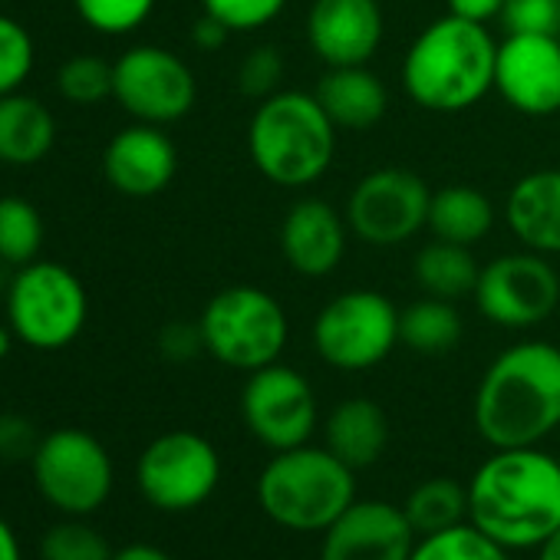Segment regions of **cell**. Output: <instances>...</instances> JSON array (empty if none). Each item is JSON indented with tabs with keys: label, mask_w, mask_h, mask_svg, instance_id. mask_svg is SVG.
Returning a JSON list of instances; mask_svg holds the SVG:
<instances>
[{
	"label": "cell",
	"mask_w": 560,
	"mask_h": 560,
	"mask_svg": "<svg viewBox=\"0 0 560 560\" xmlns=\"http://www.w3.org/2000/svg\"><path fill=\"white\" fill-rule=\"evenodd\" d=\"M468 521L508 550L540 547L560 527V462L537 445L494 448L468 481Z\"/></svg>",
	"instance_id": "cell-1"
},
{
	"label": "cell",
	"mask_w": 560,
	"mask_h": 560,
	"mask_svg": "<svg viewBox=\"0 0 560 560\" xmlns=\"http://www.w3.org/2000/svg\"><path fill=\"white\" fill-rule=\"evenodd\" d=\"M560 425V347L521 340L501 350L475 389V429L491 448L540 445Z\"/></svg>",
	"instance_id": "cell-2"
},
{
	"label": "cell",
	"mask_w": 560,
	"mask_h": 560,
	"mask_svg": "<svg viewBox=\"0 0 560 560\" xmlns=\"http://www.w3.org/2000/svg\"><path fill=\"white\" fill-rule=\"evenodd\" d=\"M494 60L498 40L488 24L445 14L409 44L402 57V90L425 113H468L494 90Z\"/></svg>",
	"instance_id": "cell-3"
},
{
	"label": "cell",
	"mask_w": 560,
	"mask_h": 560,
	"mask_svg": "<svg viewBox=\"0 0 560 560\" xmlns=\"http://www.w3.org/2000/svg\"><path fill=\"white\" fill-rule=\"evenodd\" d=\"M337 132L314 93L280 90L257 103L247 122V155L270 185L307 188L330 172Z\"/></svg>",
	"instance_id": "cell-4"
},
{
	"label": "cell",
	"mask_w": 560,
	"mask_h": 560,
	"mask_svg": "<svg viewBox=\"0 0 560 560\" xmlns=\"http://www.w3.org/2000/svg\"><path fill=\"white\" fill-rule=\"evenodd\" d=\"M254 498L267 521L294 534H324L357 501V471L327 445L273 452L260 468Z\"/></svg>",
	"instance_id": "cell-5"
},
{
	"label": "cell",
	"mask_w": 560,
	"mask_h": 560,
	"mask_svg": "<svg viewBox=\"0 0 560 560\" xmlns=\"http://www.w3.org/2000/svg\"><path fill=\"white\" fill-rule=\"evenodd\" d=\"M198 327L205 353L237 373H254L277 363L291 337L280 301L254 284H231L218 291L205 304Z\"/></svg>",
	"instance_id": "cell-6"
},
{
	"label": "cell",
	"mask_w": 560,
	"mask_h": 560,
	"mask_svg": "<svg viewBox=\"0 0 560 560\" xmlns=\"http://www.w3.org/2000/svg\"><path fill=\"white\" fill-rule=\"evenodd\" d=\"M90 298L83 280L57 260L18 267L8 291V324L18 340L40 353L67 350L86 327Z\"/></svg>",
	"instance_id": "cell-7"
},
{
	"label": "cell",
	"mask_w": 560,
	"mask_h": 560,
	"mask_svg": "<svg viewBox=\"0 0 560 560\" xmlns=\"http://www.w3.org/2000/svg\"><path fill=\"white\" fill-rule=\"evenodd\" d=\"M311 340L327 366L366 373L399 347V307L380 291L353 288L320 307Z\"/></svg>",
	"instance_id": "cell-8"
},
{
	"label": "cell",
	"mask_w": 560,
	"mask_h": 560,
	"mask_svg": "<svg viewBox=\"0 0 560 560\" xmlns=\"http://www.w3.org/2000/svg\"><path fill=\"white\" fill-rule=\"evenodd\" d=\"M40 498L67 517L100 511L116 485L109 448L86 429H54L40 439L31 458Z\"/></svg>",
	"instance_id": "cell-9"
},
{
	"label": "cell",
	"mask_w": 560,
	"mask_h": 560,
	"mask_svg": "<svg viewBox=\"0 0 560 560\" xmlns=\"http://www.w3.org/2000/svg\"><path fill=\"white\" fill-rule=\"evenodd\" d=\"M136 485L159 511H195L221 485V455L198 432H162L142 448L136 462Z\"/></svg>",
	"instance_id": "cell-10"
},
{
	"label": "cell",
	"mask_w": 560,
	"mask_h": 560,
	"mask_svg": "<svg viewBox=\"0 0 560 560\" xmlns=\"http://www.w3.org/2000/svg\"><path fill=\"white\" fill-rule=\"evenodd\" d=\"M475 304L481 317L501 330L540 327L560 304V273L547 254L527 247L498 254L481 264Z\"/></svg>",
	"instance_id": "cell-11"
},
{
	"label": "cell",
	"mask_w": 560,
	"mask_h": 560,
	"mask_svg": "<svg viewBox=\"0 0 560 560\" xmlns=\"http://www.w3.org/2000/svg\"><path fill=\"white\" fill-rule=\"evenodd\" d=\"M241 419L247 432L270 452L307 445L320 422L317 393L304 373L277 360L247 373L241 389Z\"/></svg>",
	"instance_id": "cell-12"
},
{
	"label": "cell",
	"mask_w": 560,
	"mask_h": 560,
	"mask_svg": "<svg viewBox=\"0 0 560 560\" xmlns=\"http://www.w3.org/2000/svg\"><path fill=\"white\" fill-rule=\"evenodd\" d=\"M432 188L409 168H373L347 198L350 231L373 247H399L429 228Z\"/></svg>",
	"instance_id": "cell-13"
},
{
	"label": "cell",
	"mask_w": 560,
	"mask_h": 560,
	"mask_svg": "<svg viewBox=\"0 0 560 560\" xmlns=\"http://www.w3.org/2000/svg\"><path fill=\"white\" fill-rule=\"evenodd\" d=\"M113 100L136 122L172 126L195 109L198 80L178 54L139 44L113 63Z\"/></svg>",
	"instance_id": "cell-14"
},
{
	"label": "cell",
	"mask_w": 560,
	"mask_h": 560,
	"mask_svg": "<svg viewBox=\"0 0 560 560\" xmlns=\"http://www.w3.org/2000/svg\"><path fill=\"white\" fill-rule=\"evenodd\" d=\"M494 93L530 119L560 113V37L508 34L498 44Z\"/></svg>",
	"instance_id": "cell-15"
},
{
	"label": "cell",
	"mask_w": 560,
	"mask_h": 560,
	"mask_svg": "<svg viewBox=\"0 0 560 560\" xmlns=\"http://www.w3.org/2000/svg\"><path fill=\"white\" fill-rule=\"evenodd\" d=\"M304 34L324 67H366L383 47L386 18L380 0H314Z\"/></svg>",
	"instance_id": "cell-16"
},
{
	"label": "cell",
	"mask_w": 560,
	"mask_h": 560,
	"mask_svg": "<svg viewBox=\"0 0 560 560\" xmlns=\"http://www.w3.org/2000/svg\"><path fill=\"white\" fill-rule=\"evenodd\" d=\"M416 530L399 504L353 501L320 544V560H409Z\"/></svg>",
	"instance_id": "cell-17"
},
{
	"label": "cell",
	"mask_w": 560,
	"mask_h": 560,
	"mask_svg": "<svg viewBox=\"0 0 560 560\" xmlns=\"http://www.w3.org/2000/svg\"><path fill=\"white\" fill-rule=\"evenodd\" d=\"M347 214L324 198H298L280 221V254L301 277L320 280L337 273L350 237Z\"/></svg>",
	"instance_id": "cell-18"
},
{
	"label": "cell",
	"mask_w": 560,
	"mask_h": 560,
	"mask_svg": "<svg viewBox=\"0 0 560 560\" xmlns=\"http://www.w3.org/2000/svg\"><path fill=\"white\" fill-rule=\"evenodd\" d=\"M178 172V149L165 136V126L132 122L119 129L103 152L106 182L126 198L162 195Z\"/></svg>",
	"instance_id": "cell-19"
},
{
	"label": "cell",
	"mask_w": 560,
	"mask_h": 560,
	"mask_svg": "<svg viewBox=\"0 0 560 560\" xmlns=\"http://www.w3.org/2000/svg\"><path fill=\"white\" fill-rule=\"evenodd\" d=\"M504 221L521 247L560 254V168L521 175L504 201Z\"/></svg>",
	"instance_id": "cell-20"
},
{
	"label": "cell",
	"mask_w": 560,
	"mask_h": 560,
	"mask_svg": "<svg viewBox=\"0 0 560 560\" xmlns=\"http://www.w3.org/2000/svg\"><path fill=\"white\" fill-rule=\"evenodd\" d=\"M314 96L327 109L337 129L363 132L383 122L389 109V90L380 73L366 67H327Z\"/></svg>",
	"instance_id": "cell-21"
},
{
	"label": "cell",
	"mask_w": 560,
	"mask_h": 560,
	"mask_svg": "<svg viewBox=\"0 0 560 560\" xmlns=\"http://www.w3.org/2000/svg\"><path fill=\"white\" fill-rule=\"evenodd\" d=\"M324 445L353 471L376 465L389 445V419L383 406L366 396L343 399L324 422Z\"/></svg>",
	"instance_id": "cell-22"
},
{
	"label": "cell",
	"mask_w": 560,
	"mask_h": 560,
	"mask_svg": "<svg viewBox=\"0 0 560 560\" xmlns=\"http://www.w3.org/2000/svg\"><path fill=\"white\" fill-rule=\"evenodd\" d=\"M54 142L57 119L37 96H0V165L31 168L50 155Z\"/></svg>",
	"instance_id": "cell-23"
},
{
	"label": "cell",
	"mask_w": 560,
	"mask_h": 560,
	"mask_svg": "<svg viewBox=\"0 0 560 560\" xmlns=\"http://www.w3.org/2000/svg\"><path fill=\"white\" fill-rule=\"evenodd\" d=\"M412 277L425 298L458 304L465 298H475L481 264L475 260L471 247L435 237L432 244L419 247V254L412 260Z\"/></svg>",
	"instance_id": "cell-24"
},
{
	"label": "cell",
	"mask_w": 560,
	"mask_h": 560,
	"mask_svg": "<svg viewBox=\"0 0 560 560\" xmlns=\"http://www.w3.org/2000/svg\"><path fill=\"white\" fill-rule=\"evenodd\" d=\"M494 228V205L485 191L471 185H445L432 191L429 205V231L439 241H452L462 247H475Z\"/></svg>",
	"instance_id": "cell-25"
},
{
	"label": "cell",
	"mask_w": 560,
	"mask_h": 560,
	"mask_svg": "<svg viewBox=\"0 0 560 560\" xmlns=\"http://www.w3.org/2000/svg\"><path fill=\"white\" fill-rule=\"evenodd\" d=\"M465 324L452 301L422 298L399 311V343L419 357H442L462 343Z\"/></svg>",
	"instance_id": "cell-26"
},
{
	"label": "cell",
	"mask_w": 560,
	"mask_h": 560,
	"mask_svg": "<svg viewBox=\"0 0 560 560\" xmlns=\"http://www.w3.org/2000/svg\"><path fill=\"white\" fill-rule=\"evenodd\" d=\"M402 511L416 537L442 534L468 521V485H458L455 478H429L409 491Z\"/></svg>",
	"instance_id": "cell-27"
},
{
	"label": "cell",
	"mask_w": 560,
	"mask_h": 560,
	"mask_svg": "<svg viewBox=\"0 0 560 560\" xmlns=\"http://www.w3.org/2000/svg\"><path fill=\"white\" fill-rule=\"evenodd\" d=\"M44 218L34 201L21 195L0 198V260L11 267H27L44 247Z\"/></svg>",
	"instance_id": "cell-28"
},
{
	"label": "cell",
	"mask_w": 560,
	"mask_h": 560,
	"mask_svg": "<svg viewBox=\"0 0 560 560\" xmlns=\"http://www.w3.org/2000/svg\"><path fill=\"white\" fill-rule=\"evenodd\" d=\"M409 560H511V550L465 521L442 534L419 537Z\"/></svg>",
	"instance_id": "cell-29"
},
{
	"label": "cell",
	"mask_w": 560,
	"mask_h": 560,
	"mask_svg": "<svg viewBox=\"0 0 560 560\" xmlns=\"http://www.w3.org/2000/svg\"><path fill=\"white\" fill-rule=\"evenodd\" d=\"M113 547L103 530L86 521L67 517L40 537L44 560H113Z\"/></svg>",
	"instance_id": "cell-30"
},
{
	"label": "cell",
	"mask_w": 560,
	"mask_h": 560,
	"mask_svg": "<svg viewBox=\"0 0 560 560\" xmlns=\"http://www.w3.org/2000/svg\"><path fill=\"white\" fill-rule=\"evenodd\" d=\"M57 90L67 103L96 106L113 96V63L93 54H77L57 70Z\"/></svg>",
	"instance_id": "cell-31"
},
{
	"label": "cell",
	"mask_w": 560,
	"mask_h": 560,
	"mask_svg": "<svg viewBox=\"0 0 560 560\" xmlns=\"http://www.w3.org/2000/svg\"><path fill=\"white\" fill-rule=\"evenodd\" d=\"M73 8L80 21L96 34L122 37L139 31L152 18L155 0H73Z\"/></svg>",
	"instance_id": "cell-32"
},
{
	"label": "cell",
	"mask_w": 560,
	"mask_h": 560,
	"mask_svg": "<svg viewBox=\"0 0 560 560\" xmlns=\"http://www.w3.org/2000/svg\"><path fill=\"white\" fill-rule=\"evenodd\" d=\"M34 60L37 50L31 31L21 21L0 14V96L21 93V86L34 73Z\"/></svg>",
	"instance_id": "cell-33"
},
{
	"label": "cell",
	"mask_w": 560,
	"mask_h": 560,
	"mask_svg": "<svg viewBox=\"0 0 560 560\" xmlns=\"http://www.w3.org/2000/svg\"><path fill=\"white\" fill-rule=\"evenodd\" d=\"M291 0H201V14L221 21L231 34H250L273 24Z\"/></svg>",
	"instance_id": "cell-34"
},
{
	"label": "cell",
	"mask_w": 560,
	"mask_h": 560,
	"mask_svg": "<svg viewBox=\"0 0 560 560\" xmlns=\"http://www.w3.org/2000/svg\"><path fill=\"white\" fill-rule=\"evenodd\" d=\"M284 73H288V67H284V57H280L277 47H270V44L254 47L237 67V90L260 103V100L280 93Z\"/></svg>",
	"instance_id": "cell-35"
},
{
	"label": "cell",
	"mask_w": 560,
	"mask_h": 560,
	"mask_svg": "<svg viewBox=\"0 0 560 560\" xmlns=\"http://www.w3.org/2000/svg\"><path fill=\"white\" fill-rule=\"evenodd\" d=\"M498 21L508 34L560 37V0H504Z\"/></svg>",
	"instance_id": "cell-36"
},
{
	"label": "cell",
	"mask_w": 560,
	"mask_h": 560,
	"mask_svg": "<svg viewBox=\"0 0 560 560\" xmlns=\"http://www.w3.org/2000/svg\"><path fill=\"white\" fill-rule=\"evenodd\" d=\"M44 435H37L34 422L24 416H0V458L4 462H21L34 458L37 445Z\"/></svg>",
	"instance_id": "cell-37"
},
{
	"label": "cell",
	"mask_w": 560,
	"mask_h": 560,
	"mask_svg": "<svg viewBox=\"0 0 560 560\" xmlns=\"http://www.w3.org/2000/svg\"><path fill=\"white\" fill-rule=\"evenodd\" d=\"M159 350H162L165 360H175V363H185V360L198 357L205 350L201 327L198 324H168L159 334Z\"/></svg>",
	"instance_id": "cell-38"
},
{
	"label": "cell",
	"mask_w": 560,
	"mask_h": 560,
	"mask_svg": "<svg viewBox=\"0 0 560 560\" xmlns=\"http://www.w3.org/2000/svg\"><path fill=\"white\" fill-rule=\"evenodd\" d=\"M445 4H448V14H455V18H465L475 24H491L501 18L504 0H445Z\"/></svg>",
	"instance_id": "cell-39"
},
{
	"label": "cell",
	"mask_w": 560,
	"mask_h": 560,
	"mask_svg": "<svg viewBox=\"0 0 560 560\" xmlns=\"http://www.w3.org/2000/svg\"><path fill=\"white\" fill-rule=\"evenodd\" d=\"M228 37H231V31H228L221 21L208 18V14H201V18L195 21V27H191V44H195L198 50H205V54L221 50V47L228 44Z\"/></svg>",
	"instance_id": "cell-40"
},
{
	"label": "cell",
	"mask_w": 560,
	"mask_h": 560,
	"mask_svg": "<svg viewBox=\"0 0 560 560\" xmlns=\"http://www.w3.org/2000/svg\"><path fill=\"white\" fill-rule=\"evenodd\" d=\"M113 560H175L155 544H126L113 553Z\"/></svg>",
	"instance_id": "cell-41"
},
{
	"label": "cell",
	"mask_w": 560,
	"mask_h": 560,
	"mask_svg": "<svg viewBox=\"0 0 560 560\" xmlns=\"http://www.w3.org/2000/svg\"><path fill=\"white\" fill-rule=\"evenodd\" d=\"M0 560H24L21 540H18L14 527L4 517H0Z\"/></svg>",
	"instance_id": "cell-42"
},
{
	"label": "cell",
	"mask_w": 560,
	"mask_h": 560,
	"mask_svg": "<svg viewBox=\"0 0 560 560\" xmlns=\"http://www.w3.org/2000/svg\"><path fill=\"white\" fill-rule=\"evenodd\" d=\"M537 560H560V527L537 547Z\"/></svg>",
	"instance_id": "cell-43"
},
{
	"label": "cell",
	"mask_w": 560,
	"mask_h": 560,
	"mask_svg": "<svg viewBox=\"0 0 560 560\" xmlns=\"http://www.w3.org/2000/svg\"><path fill=\"white\" fill-rule=\"evenodd\" d=\"M14 327L11 324H0V363H4L8 357H11V350H14Z\"/></svg>",
	"instance_id": "cell-44"
}]
</instances>
